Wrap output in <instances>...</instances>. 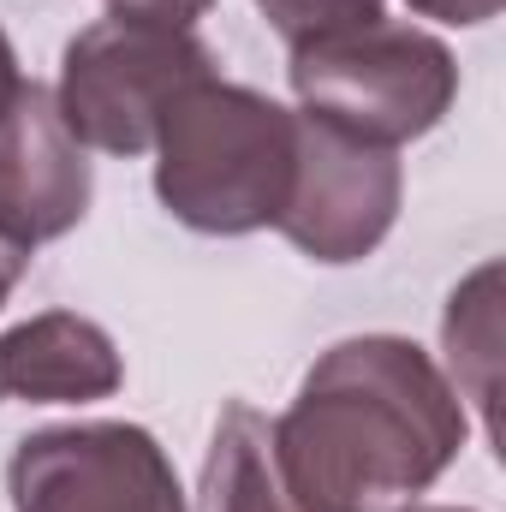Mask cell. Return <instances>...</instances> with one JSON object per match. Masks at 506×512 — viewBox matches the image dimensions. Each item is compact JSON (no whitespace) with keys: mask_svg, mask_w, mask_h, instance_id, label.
<instances>
[{"mask_svg":"<svg viewBox=\"0 0 506 512\" xmlns=\"http://www.w3.org/2000/svg\"><path fill=\"white\" fill-rule=\"evenodd\" d=\"M24 268H30V245H18L12 233H0V304L12 298V286L24 280Z\"/></svg>","mask_w":506,"mask_h":512,"instance_id":"5bb4252c","label":"cell"},{"mask_svg":"<svg viewBox=\"0 0 506 512\" xmlns=\"http://www.w3.org/2000/svg\"><path fill=\"white\" fill-rule=\"evenodd\" d=\"M292 96L304 120L346 131L358 143L399 149L435 131L459 102V60L441 36L376 18L292 48Z\"/></svg>","mask_w":506,"mask_h":512,"instance_id":"3957f363","label":"cell"},{"mask_svg":"<svg viewBox=\"0 0 506 512\" xmlns=\"http://www.w3.org/2000/svg\"><path fill=\"white\" fill-rule=\"evenodd\" d=\"M18 90H24V72H18V54H12V42H6V30H0V120H6V108L18 102Z\"/></svg>","mask_w":506,"mask_h":512,"instance_id":"9a60e30c","label":"cell"},{"mask_svg":"<svg viewBox=\"0 0 506 512\" xmlns=\"http://www.w3.org/2000/svg\"><path fill=\"white\" fill-rule=\"evenodd\" d=\"M298 167V114L221 72L173 96L155 131L161 209L209 239H245L280 221Z\"/></svg>","mask_w":506,"mask_h":512,"instance_id":"7a4b0ae2","label":"cell"},{"mask_svg":"<svg viewBox=\"0 0 506 512\" xmlns=\"http://www.w3.org/2000/svg\"><path fill=\"white\" fill-rule=\"evenodd\" d=\"M411 12H423V18H441V24H489V18H501L506 0H405Z\"/></svg>","mask_w":506,"mask_h":512,"instance_id":"4fadbf2b","label":"cell"},{"mask_svg":"<svg viewBox=\"0 0 506 512\" xmlns=\"http://www.w3.org/2000/svg\"><path fill=\"white\" fill-rule=\"evenodd\" d=\"M441 346H447V382L459 387V399H471L483 411L489 441H501V262H483L477 274H465L447 298L441 316Z\"/></svg>","mask_w":506,"mask_h":512,"instance_id":"30bf717a","label":"cell"},{"mask_svg":"<svg viewBox=\"0 0 506 512\" xmlns=\"http://www.w3.org/2000/svg\"><path fill=\"white\" fill-rule=\"evenodd\" d=\"M399 203H405L399 149L358 143L346 131L298 114V167H292L286 209L274 221V233H286V245H298L322 268L364 262L393 233Z\"/></svg>","mask_w":506,"mask_h":512,"instance_id":"8992f818","label":"cell"},{"mask_svg":"<svg viewBox=\"0 0 506 512\" xmlns=\"http://www.w3.org/2000/svg\"><path fill=\"white\" fill-rule=\"evenodd\" d=\"M197 512H304L274 459V417H262L251 399L221 405L197 483Z\"/></svg>","mask_w":506,"mask_h":512,"instance_id":"9c48e42d","label":"cell"},{"mask_svg":"<svg viewBox=\"0 0 506 512\" xmlns=\"http://www.w3.org/2000/svg\"><path fill=\"white\" fill-rule=\"evenodd\" d=\"M12 512H191L167 447L143 423H54L6 459Z\"/></svg>","mask_w":506,"mask_h":512,"instance_id":"5b68a950","label":"cell"},{"mask_svg":"<svg viewBox=\"0 0 506 512\" xmlns=\"http://www.w3.org/2000/svg\"><path fill=\"white\" fill-rule=\"evenodd\" d=\"M120 382L114 334L78 310H42L0 334V405H90Z\"/></svg>","mask_w":506,"mask_h":512,"instance_id":"ba28073f","label":"cell"},{"mask_svg":"<svg viewBox=\"0 0 506 512\" xmlns=\"http://www.w3.org/2000/svg\"><path fill=\"white\" fill-rule=\"evenodd\" d=\"M209 72H215V54L203 48L197 30L108 12L66 42L54 108L84 149L149 155L173 96Z\"/></svg>","mask_w":506,"mask_h":512,"instance_id":"277c9868","label":"cell"},{"mask_svg":"<svg viewBox=\"0 0 506 512\" xmlns=\"http://www.w3.org/2000/svg\"><path fill=\"white\" fill-rule=\"evenodd\" d=\"M96 197V173L84 143L66 131L54 90L30 84L18 90V102L0 120V233H12L18 245H48L66 239Z\"/></svg>","mask_w":506,"mask_h":512,"instance_id":"52a82bcc","label":"cell"},{"mask_svg":"<svg viewBox=\"0 0 506 512\" xmlns=\"http://www.w3.org/2000/svg\"><path fill=\"white\" fill-rule=\"evenodd\" d=\"M405 512H471V507H423V501H411Z\"/></svg>","mask_w":506,"mask_h":512,"instance_id":"2e32d148","label":"cell"},{"mask_svg":"<svg viewBox=\"0 0 506 512\" xmlns=\"http://www.w3.org/2000/svg\"><path fill=\"white\" fill-rule=\"evenodd\" d=\"M209 6L215 0H108V12H120V18H155V24H179V30H191Z\"/></svg>","mask_w":506,"mask_h":512,"instance_id":"7c38bea8","label":"cell"},{"mask_svg":"<svg viewBox=\"0 0 506 512\" xmlns=\"http://www.w3.org/2000/svg\"><path fill=\"white\" fill-rule=\"evenodd\" d=\"M256 6H262V18L280 30L286 48H304V42H316V36H334V30L387 18V0H256Z\"/></svg>","mask_w":506,"mask_h":512,"instance_id":"8fae6325","label":"cell"},{"mask_svg":"<svg viewBox=\"0 0 506 512\" xmlns=\"http://www.w3.org/2000/svg\"><path fill=\"white\" fill-rule=\"evenodd\" d=\"M465 447V399L405 334L328 346L274 417V459L304 512H405Z\"/></svg>","mask_w":506,"mask_h":512,"instance_id":"6da1fadb","label":"cell"}]
</instances>
